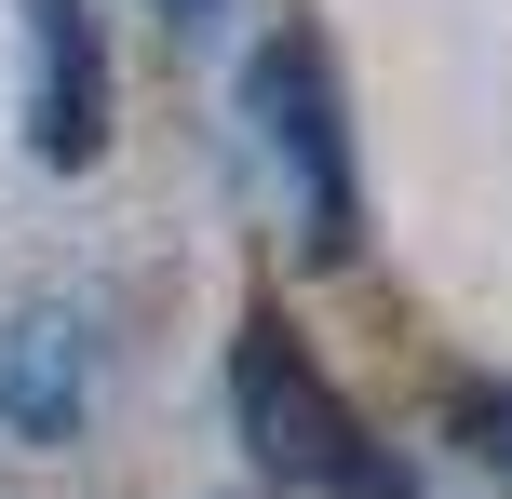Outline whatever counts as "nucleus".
<instances>
[{
  "label": "nucleus",
  "mask_w": 512,
  "mask_h": 499,
  "mask_svg": "<svg viewBox=\"0 0 512 499\" xmlns=\"http://www.w3.org/2000/svg\"><path fill=\"white\" fill-rule=\"evenodd\" d=\"M230 432L256 446V473H270V486H324V499H432L405 459L378 446V432L351 419V392H337V378L310 365L270 311L230 338Z\"/></svg>",
  "instance_id": "obj_1"
},
{
  "label": "nucleus",
  "mask_w": 512,
  "mask_h": 499,
  "mask_svg": "<svg viewBox=\"0 0 512 499\" xmlns=\"http://www.w3.org/2000/svg\"><path fill=\"white\" fill-rule=\"evenodd\" d=\"M243 108H256V135H270L283 189H297V243L337 270V257L364 243V176H351V108H337V54L310 41V27H270V41H256V68H243Z\"/></svg>",
  "instance_id": "obj_2"
},
{
  "label": "nucleus",
  "mask_w": 512,
  "mask_h": 499,
  "mask_svg": "<svg viewBox=\"0 0 512 499\" xmlns=\"http://www.w3.org/2000/svg\"><path fill=\"white\" fill-rule=\"evenodd\" d=\"M27 135H41L54 176L108 149V41H95V0H27Z\"/></svg>",
  "instance_id": "obj_3"
},
{
  "label": "nucleus",
  "mask_w": 512,
  "mask_h": 499,
  "mask_svg": "<svg viewBox=\"0 0 512 499\" xmlns=\"http://www.w3.org/2000/svg\"><path fill=\"white\" fill-rule=\"evenodd\" d=\"M81 405H95V324H81L68 297L14 311L0 324V432H14V446H68Z\"/></svg>",
  "instance_id": "obj_4"
},
{
  "label": "nucleus",
  "mask_w": 512,
  "mask_h": 499,
  "mask_svg": "<svg viewBox=\"0 0 512 499\" xmlns=\"http://www.w3.org/2000/svg\"><path fill=\"white\" fill-rule=\"evenodd\" d=\"M445 446L512 499V378H459V392H445Z\"/></svg>",
  "instance_id": "obj_5"
},
{
  "label": "nucleus",
  "mask_w": 512,
  "mask_h": 499,
  "mask_svg": "<svg viewBox=\"0 0 512 499\" xmlns=\"http://www.w3.org/2000/svg\"><path fill=\"white\" fill-rule=\"evenodd\" d=\"M149 14H162V27H216V0H149Z\"/></svg>",
  "instance_id": "obj_6"
}]
</instances>
